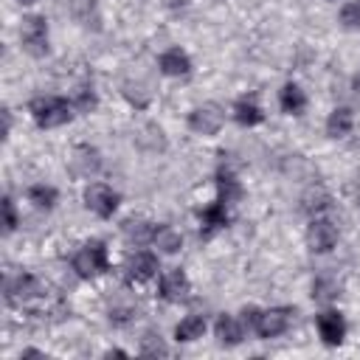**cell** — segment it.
Masks as SVG:
<instances>
[{
  "label": "cell",
  "mask_w": 360,
  "mask_h": 360,
  "mask_svg": "<svg viewBox=\"0 0 360 360\" xmlns=\"http://www.w3.org/2000/svg\"><path fill=\"white\" fill-rule=\"evenodd\" d=\"M338 295V281L335 278H318L315 284H312V298L315 301H329V298H335Z\"/></svg>",
  "instance_id": "cell-24"
},
{
  "label": "cell",
  "mask_w": 360,
  "mask_h": 360,
  "mask_svg": "<svg viewBox=\"0 0 360 360\" xmlns=\"http://www.w3.org/2000/svg\"><path fill=\"white\" fill-rule=\"evenodd\" d=\"M155 273H158V256L155 253L138 250L135 256H129V262H127V281L129 284H143Z\"/></svg>",
  "instance_id": "cell-10"
},
{
  "label": "cell",
  "mask_w": 360,
  "mask_h": 360,
  "mask_svg": "<svg viewBox=\"0 0 360 360\" xmlns=\"http://www.w3.org/2000/svg\"><path fill=\"white\" fill-rule=\"evenodd\" d=\"M233 115H236V121H239L242 127H253V124H259V121L264 118L262 110H259V104L250 101V98H239L236 107H233Z\"/></svg>",
  "instance_id": "cell-21"
},
{
  "label": "cell",
  "mask_w": 360,
  "mask_h": 360,
  "mask_svg": "<svg viewBox=\"0 0 360 360\" xmlns=\"http://www.w3.org/2000/svg\"><path fill=\"white\" fill-rule=\"evenodd\" d=\"M20 37H22V48L31 56H42L48 51V25H45V17H37V14L25 17Z\"/></svg>",
  "instance_id": "cell-4"
},
{
  "label": "cell",
  "mask_w": 360,
  "mask_h": 360,
  "mask_svg": "<svg viewBox=\"0 0 360 360\" xmlns=\"http://www.w3.org/2000/svg\"><path fill=\"white\" fill-rule=\"evenodd\" d=\"M20 3H34V0H20Z\"/></svg>",
  "instance_id": "cell-31"
},
{
  "label": "cell",
  "mask_w": 360,
  "mask_h": 360,
  "mask_svg": "<svg viewBox=\"0 0 360 360\" xmlns=\"http://www.w3.org/2000/svg\"><path fill=\"white\" fill-rule=\"evenodd\" d=\"M141 354H143V357H158V354H169V349L163 346V340H160V338L146 335V338H143V343H141Z\"/></svg>",
  "instance_id": "cell-26"
},
{
  "label": "cell",
  "mask_w": 360,
  "mask_h": 360,
  "mask_svg": "<svg viewBox=\"0 0 360 360\" xmlns=\"http://www.w3.org/2000/svg\"><path fill=\"white\" fill-rule=\"evenodd\" d=\"M70 169L79 174V177H90L98 172V152L90 149V146H76L73 149V158H70Z\"/></svg>",
  "instance_id": "cell-14"
},
{
  "label": "cell",
  "mask_w": 360,
  "mask_h": 360,
  "mask_svg": "<svg viewBox=\"0 0 360 360\" xmlns=\"http://www.w3.org/2000/svg\"><path fill=\"white\" fill-rule=\"evenodd\" d=\"M349 129H352V110H349V107L332 110V115H329V121H326V132H329L332 138H343Z\"/></svg>",
  "instance_id": "cell-20"
},
{
  "label": "cell",
  "mask_w": 360,
  "mask_h": 360,
  "mask_svg": "<svg viewBox=\"0 0 360 360\" xmlns=\"http://www.w3.org/2000/svg\"><path fill=\"white\" fill-rule=\"evenodd\" d=\"M200 225H202V233H205V236H211L214 231L225 228V225H228V205L217 197V202H211L208 208L200 211Z\"/></svg>",
  "instance_id": "cell-12"
},
{
  "label": "cell",
  "mask_w": 360,
  "mask_h": 360,
  "mask_svg": "<svg viewBox=\"0 0 360 360\" xmlns=\"http://www.w3.org/2000/svg\"><path fill=\"white\" fill-rule=\"evenodd\" d=\"M338 242V228L329 222V219H312L309 228H307V245L315 250V253H326L332 250Z\"/></svg>",
  "instance_id": "cell-8"
},
{
  "label": "cell",
  "mask_w": 360,
  "mask_h": 360,
  "mask_svg": "<svg viewBox=\"0 0 360 360\" xmlns=\"http://www.w3.org/2000/svg\"><path fill=\"white\" fill-rule=\"evenodd\" d=\"M340 22H343L346 28H360V0L346 3V6L340 8Z\"/></svg>",
  "instance_id": "cell-25"
},
{
  "label": "cell",
  "mask_w": 360,
  "mask_h": 360,
  "mask_svg": "<svg viewBox=\"0 0 360 360\" xmlns=\"http://www.w3.org/2000/svg\"><path fill=\"white\" fill-rule=\"evenodd\" d=\"M222 121H225V112H222V107L214 104V101L200 104V107L191 110V115H188V127H191V132H197V135H217L219 127H222Z\"/></svg>",
  "instance_id": "cell-3"
},
{
  "label": "cell",
  "mask_w": 360,
  "mask_h": 360,
  "mask_svg": "<svg viewBox=\"0 0 360 360\" xmlns=\"http://www.w3.org/2000/svg\"><path fill=\"white\" fill-rule=\"evenodd\" d=\"M73 270L82 278H96L101 273L110 270V259H107V248L104 242H87L76 256H73Z\"/></svg>",
  "instance_id": "cell-2"
},
{
  "label": "cell",
  "mask_w": 360,
  "mask_h": 360,
  "mask_svg": "<svg viewBox=\"0 0 360 360\" xmlns=\"http://www.w3.org/2000/svg\"><path fill=\"white\" fill-rule=\"evenodd\" d=\"M326 205H329V194H326L323 186H312V188L301 197V208H304L307 214H318V211H323Z\"/></svg>",
  "instance_id": "cell-22"
},
{
  "label": "cell",
  "mask_w": 360,
  "mask_h": 360,
  "mask_svg": "<svg viewBox=\"0 0 360 360\" xmlns=\"http://www.w3.org/2000/svg\"><path fill=\"white\" fill-rule=\"evenodd\" d=\"M84 205L98 217H112L118 208V194L104 183H93L84 191Z\"/></svg>",
  "instance_id": "cell-6"
},
{
  "label": "cell",
  "mask_w": 360,
  "mask_h": 360,
  "mask_svg": "<svg viewBox=\"0 0 360 360\" xmlns=\"http://www.w3.org/2000/svg\"><path fill=\"white\" fill-rule=\"evenodd\" d=\"M152 242H155V248H160L163 253H174V250L183 248V236H180L172 225H158V228L152 231Z\"/></svg>",
  "instance_id": "cell-18"
},
{
  "label": "cell",
  "mask_w": 360,
  "mask_h": 360,
  "mask_svg": "<svg viewBox=\"0 0 360 360\" xmlns=\"http://www.w3.org/2000/svg\"><path fill=\"white\" fill-rule=\"evenodd\" d=\"M202 332H205V321H202L200 315H188V318H183V321L177 323L174 338H177V340H183V343H188V340L202 338Z\"/></svg>",
  "instance_id": "cell-19"
},
{
  "label": "cell",
  "mask_w": 360,
  "mask_h": 360,
  "mask_svg": "<svg viewBox=\"0 0 360 360\" xmlns=\"http://www.w3.org/2000/svg\"><path fill=\"white\" fill-rule=\"evenodd\" d=\"M214 332H217L219 343H225V346H236V343L242 340V335H245V326H242V321L233 318V315H219Z\"/></svg>",
  "instance_id": "cell-15"
},
{
  "label": "cell",
  "mask_w": 360,
  "mask_h": 360,
  "mask_svg": "<svg viewBox=\"0 0 360 360\" xmlns=\"http://www.w3.org/2000/svg\"><path fill=\"white\" fill-rule=\"evenodd\" d=\"M3 225H6V233H11L17 228V214H14V202L6 197L3 200Z\"/></svg>",
  "instance_id": "cell-29"
},
{
  "label": "cell",
  "mask_w": 360,
  "mask_h": 360,
  "mask_svg": "<svg viewBox=\"0 0 360 360\" xmlns=\"http://www.w3.org/2000/svg\"><path fill=\"white\" fill-rule=\"evenodd\" d=\"M121 231H124L127 242L143 245V242H149V239H152V231H155V225H149V222H146V219H141V217H129V219H124Z\"/></svg>",
  "instance_id": "cell-17"
},
{
  "label": "cell",
  "mask_w": 360,
  "mask_h": 360,
  "mask_svg": "<svg viewBox=\"0 0 360 360\" xmlns=\"http://www.w3.org/2000/svg\"><path fill=\"white\" fill-rule=\"evenodd\" d=\"M290 321H292V309H287V307H273V309H264V312H259V321H256V335L259 338H278V335H284L287 332V326H290Z\"/></svg>",
  "instance_id": "cell-5"
},
{
  "label": "cell",
  "mask_w": 360,
  "mask_h": 360,
  "mask_svg": "<svg viewBox=\"0 0 360 360\" xmlns=\"http://www.w3.org/2000/svg\"><path fill=\"white\" fill-rule=\"evenodd\" d=\"M158 65H160V70H163L166 76H186V73L191 70V62H188V56H186L180 48L163 51L160 59H158Z\"/></svg>",
  "instance_id": "cell-13"
},
{
  "label": "cell",
  "mask_w": 360,
  "mask_h": 360,
  "mask_svg": "<svg viewBox=\"0 0 360 360\" xmlns=\"http://www.w3.org/2000/svg\"><path fill=\"white\" fill-rule=\"evenodd\" d=\"M318 335H321V340L329 343V346L343 343V338H346V321H343V315L335 312V309L321 312V315H318Z\"/></svg>",
  "instance_id": "cell-11"
},
{
  "label": "cell",
  "mask_w": 360,
  "mask_h": 360,
  "mask_svg": "<svg viewBox=\"0 0 360 360\" xmlns=\"http://www.w3.org/2000/svg\"><path fill=\"white\" fill-rule=\"evenodd\" d=\"M188 292H191V284H188V276H186L180 267L166 270V273L160 276V298L177 304V301H186Z\"/></svg>",
  "instance_id": "cell-9"
},
{
  "label": "cell",
  "mask_w": 360,
  "mask_h": 360,
  "mask_svg": "<svg viewBox=\"0 0 360 360\" xmlns=\"http://www.w3.org/2000/svg\"><path fill=\"white\" fill-rule=\"evenodd\" d=\"M39 295H42V287L31 276H14V278L6 281V301L11 307H22V304H28Z\"/></svg>",
  "instance_id": "cell-7"
},
{
  "label": "cell",
  "mask_w": 360,
  "mask_h": 360,
  "mask_svg": "<svg viewBox=\"0 0 360 360\" xmlns=\"http://www.w3.org/2000/svg\"><path fill=\"white\" fill-rule=\"evenodd\" d=\"M141 90H143L141 84H132V82L124 84V96H127L135 107H146V101H149V93H141Z\"/></svg>",
  "instance_id": "cell-28"
},
{
  "label": "cell",
  "mask_w": 360,
  "mask_h": 360,
  "mask_svg": "<svg viewBox=\"0 0 360 360\" xmlns=\"http://www.w3.org/2000/svg\"><path fill=\"white\" fill-rule=\"evenodd\" d=\"M28 110H31L34 121L39 127H45V129L62 127V124H68L73 118V104L65 101V98H59V96H39V98H34L28 104Z\"/></svg>",
  "instance_id": "cell-1"
},
{
  "label": "cell",
  "mask_w": 360,
  "mask_h": 360,
  "mask_svg": "<svg viewBox=\"0 0 360 360\" xmlns=\"http://www.w3.org/2000/svg\"><path fill=\"white\" fill-rule=\"evenodd\" d=\"M28 200H31L37 208H53V202H56V188H51V186H31V188H28Z\"/></svg>",
  "instance_id": "cell-23"
},
{
  "label": "cell",
  "mask_w": 360,
  "mask_h": 360,
  "mask_svg": "<svg viewBox=\"0 0 360 360\" xmlns=\"http://www.w3.org/2000/svg\"><path fill=\"white\" fill-rule=\"evenodd\" d=\"M278 104H281L284 112L298 115V112L307 107V96H304V90H301L298 84H284L281 93H278Z\"/></svg>",
  "instance_id": "cell-16"
},
{
  "label": "cell",
  "mask_w": 360,
  "mask_h": 360,
  "mask_svg": "<svg viewBox=\"0 0 360 360\" xmlns=\"http://www.w3.org/2000/svg\"><path fill=\"white\" fill-rule=\"evenodd\" d=\"M354 93H357V96H360V73H357V76H354Z\"/></svg>",
  "instance_id": "cell-30"
},
{
  "label": "cell",
  "mask_w": 360,
  "mask_h": 360,
  "mask_svg": "<svg viewBox=\"0 0 360 360\" xmlns=\"http://www.w3.org/2000/svg\"><path fill=\"white\" fill-rule=\"evenodd\" d=\"M73 104H76V110H82V112H90V110L96 107V93H93V87H82V90H76V98H73Z\"/></svg>",
  "instance_id": "cell-27"
}]
</instances>
